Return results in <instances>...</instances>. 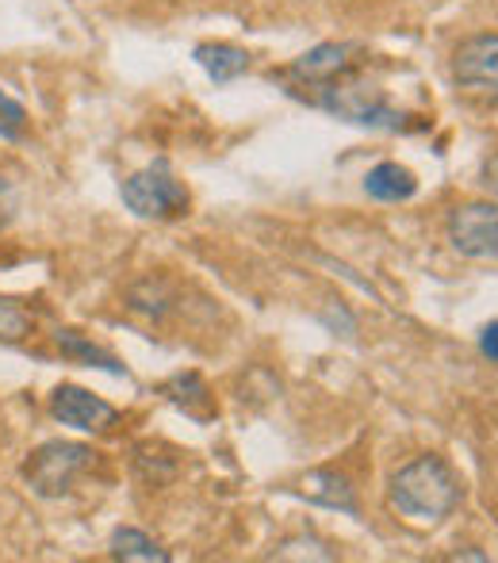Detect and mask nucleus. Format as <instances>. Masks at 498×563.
<instances>
[{"instance_id":"1","label":"nucleus","mask_w":498,"mask_h":563,"mask_svg":"<svg viewBox=\"0 0 498 563\" xmlns=\"http://www.w3.org/2000/svg\"><path fill=\"white\" fill-rule=\"evenodd\" d=\"M387 503L407 521L433 526V521L449 518L461 506V479L441 456H418L391 475Z\"/></svg>"},{"instance_id":"2","label":"nucleus","mask_w":498,"mask_h":563,"mask_svg":"<svg viewBox=\"0 0 498 563\" xmlns=\"http://www.w3.org/2000/svg\"><path fill=\"white\" fill-rule=\"evenodd\" d=\"M123 203L139 219H154V223H169L188 211V188L177 180V173L169 169L165 157H157L154 165L139 169L134 177L123 180Z\"/></svg>"},{"instance_id":"3","label":"nucleus","mask_w":498,"mask_h":563,"mask_svg":"<svg viewBox=\"0 0 498 563\" xmlns=\"http://www.w3.org/2000/svg\"><path fill=\"white\" fill-rule=\"evenodd\" d=\"M311 104L327 108L330 115L345 119V123L384 126V131H399L402 126V115L379 97L373 85L345 81V77H334V81H327V85H314Z\"/></svg>"},{"instance_id":"4","label":"nucleus","mask_w":498,"mask_h":563,"mask_svg":"<svg viewBox=\"0 0 498 563\" xmlns=\"http://www.w3.org/2000/svg\"><path fill=\"white\" fill-rule=\"evenodd\" d=\"M92 464V452L85 445H74V441H46L31 452V460L23 464V475H27L31 490L43 498H58L74 487V479Z\"/></svg>"},{"instance_id":"5","label":"nucleus","mask_w":498,"mask_h":563,"mask_svg":"<svg viewBox=\"0 0 498 563\" xmlns=\"http://www.w3.org/2000/svg\"><path fill=\"white\" fill-rule=\"evenodd\" d=\"M449 242L468 261H498V203H464L449 216Z\"/></svg>"},{"instance_id":"6","label":"nucleus","mask_w":498,"mask_h":563,"mask_svg":"<svg viewBox=\"0 0 498 563\" xmlns=\"http://www.w3.org/2000/svg\"><path fill=\"white\" fill-rule=\"evenodd\" d=\"M453 77L461 89L484 100H498V35H476L461 43L453 58Z\"/></svg>"},{"instance_id":"7","label":"nucleus","mask_w":498,"mask_h":563,"mask_svg":"<svg viewBox=\"0 0 498 563\" xmlns=\"http://www.w3.org/2000/svg\"><path fill=\"white\" fill-rule=\"evenodd\" d=\"M51 415L58 418L62 426H74V430L81 433H104L115 426V407H108L104 399H97V395H89L85 387H58V391L51 395Z\"/></svg>"},{"instance_id":"8","label":"nucleus","mask_w":498,"mask_h":563,"mask_svg":"<svg viewBox=\"0 0 498 563\" xmlns=\"http://www.w3.org/2000/svg\"><path fill=\"white\" fill-rule=\"evenodd\" d=\"M353 54H357V46L350 43H322L314 46V51H307L303 58H296V66H291V77H299V81H307L314 89V85H327L334 81V77H345L353 69Z\"/></svg>"},{"instance_id":"9","label":"nucleus","mask_w":498,"mask_h":563,"mask_svg":"<svg viewBox=\"0 0 498 563\" xmlns=\"http://www.w3.org/2000/svg\"><path fill=\"white\" fill-rule=\"evenodd\" d=\"M365 192L379 203H399L418 192V180H414V173L402 169L399 162H379L376 169H368Z\"/></svg>"},{"instance_id":"10","label":"nucleus","mask_w":498,"mask_h":563,"mask_svg":"<svg viewBox=\"0 0 498 563\" xmlns=\"http://www.w3.org/2000/svg\"><path fill=\"white\" fill-rule=\"evenodd\" d=\"M299 495L311 498L319 506H330V510H345V514H357V498H353V487L345 475L334 472H311L303 483H299Z\"/></svg>"},{"instance_id":"11","label":"nucleus","mask_w":498,"mask_h":563,"mask_svg":"<svg viewBox=\"0 0 498 563\" xmlns=\"http://www.w3.org/2000/svg\"><path fill=\"white\" fill-rule=\"evenodd\" d=\"M196 62L208 69V77L215 85H226L234 77H242L250 69V54L239 51V46H226V43H203L196 46Z\"/></svg>"},{"instance_id":"12","label":"nucleus","mask_w":498,"mask_h":563,"mask_svg":"<svg viewBox=\"0 0 498 563\" xmlns=\"http://www.w3.org/2000/svg\"><path fill=\"white\" fill-rule=\"evenodd\" d=\"M54 341H58L62 356H69V361H81V364H89V368L112 372V376H126V368L115 361L112 353H104V349L92 345V341H85L81 334H74V330H58Z\"/></svg>"},{"instance_id":"13","label":"nucleus","mask_w":498,"mask_h":563,"mask_svg":"<svg viewBox=\"0 0 498 563\" xmlns=\"http://www.w3.org/2000/svg\"><path fill=\"white\" fill-rule=\"evenodd\" d=\"M169 399L177 402L185 415H192V418H211V391H208V384H203L196 372H185V376H177V379H169Z\"/></svg>"},{"instance_id":"14","label":"nucleus","mask_w":498,"mask_h":563,"mask_svg":"<svg viewBox=\"0 0 498 563\" xmlns=\"http://www.w3.org/2000/svg\"><path fill=\"white\" fill-rule=\"evenodd\" d=\"M112 556L115 560H139V563H169V552L157 549L146 533L139 529H115L112 537Z\"/></svg>"},{"instance_id":"15","label":"nucleus","mask_w":498,"mask_h":563,"mask_svg":"<svg viewBox=\"0 0 498 563\" xmlns=\"http://www.w3.org/2000/svg\"><path fill=\"white\" fill-rule=\"evenodd\" d=\"M31 334V319L20 303L0 299V341H23Z\"/></svg>"},{"instance_id":"16","label":"nucleus","mask_w":498,"mask_h":563,"mask_svg":"<svg viewBox=\"0 0 498 563\" xmlns=\"http://www.w3.org/2000/svg\"><path fill=\"white\" fill-rule=\"evenodd\" d=\"M23 123H27V112H23V104H15L8 92H0V134H4V139H20Z\"/></svg>"},{"instance_id":"17","label":"nucleus","mask_w":498,"mask_h":563,"mask_svg":"<svg viewBox=\"0 0 498 563\" xmlns=\"http://www.w3.org/2000/svg\"><path fill=\"white\" fill-rule=\"evenodd\" d=\"M479 353H484L487 361H498V322L484 327V334H479Z\"/></svg>"},{"instance_id":"18","label":"nucleus","mask_w":498,"mask_h":563,"mask_svg":"<svg viewBox=\"0 0 498 563\" xmlns=\"http://www.w3.org/2000/svg\"><path fill=\"white\" fill-rule=\"evenodd\" d=\"M12 208H15V192H12V185H8L4 177H0V227L12 219Z\"/></svg>"},{"instance_id":"19","label":"nucleus","mask_w":498,"mask_h":563,"mask_svg":"<svg viewBox=\"0 0 498 563\" xmlns=\"http://www.w3.org/2000/svg\"><path fill=\"white\" fill-rule=\"evenodd\" d=\"M484 177H487V188H491V192H498V154L491 157V162H487Z\"/></svg>"}]
</instances>
